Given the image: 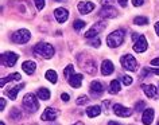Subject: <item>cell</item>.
Listing matches in <instances>:
<instances>
[{
    "label": "cell",
    "instance_id": "obj_1",
    "mask_svg": "<svg viewBox=\"0 0 159 125\" xmlns=\"http://www.w3.org/2000/svg\"><path fill=\"white\" fill-rule=\"evenodd\" d=\"M124 39H125V30L119 28V30H115L113 32H111L107 37V43H108L111 49H116L120 45H123Z\"/></svg>",
    "mask_w": 159,
    "mask_h": 125
},
{
    "label": "cell",
    "instance_id": "obj_2",
    "mask_svg": "<svg viewBox=\"0 0 159 125\" xmlns=\"http://www.w3.org/2000/svg\"><path fill=\"white\" fill-rule=\"evenodd\" d=\"M34 54H35V55L43 57L45 59H50V58L54 55V47L50 43H43V42H39V43L34 47Z\"/></svg>",
    "mask_w": 159,
    "mask_h": 125
},
{
    "label": "cell",
    "instance_id": "obj_3",
    "mask_svg": "<svg viewBox=\"0 0 159 125\" xmlns=\"http://www.w3.org/2000/svg\"><path fill=\"white\" fill-rule=\"evenodd\" d=\"M23 106H25L30 113H35L39 109V102L33 93H27L23 98Z\"/></svg>",
    "mask_w": 159,
    "mask_h": 125
},
{
    "label": "cell",
    "instance_id": "obj_4",
    "mask_svg": "<svg viewBox=\"0 0 159 125\" xmlns=\"http://www.w3.org/2000/svg\"><path fill=\"white\" fill-rule=\"evenodd\" d=\"M30 38H31V34H30V31L27 28H20L18 31H15V32L12 34V37H11L14 43H18V45L27 43V42L30 41Z\"/></svg>",
    "mask_w": 159,
    "mask_h": 125
},
{
    "label": "cell",
    "instance_id": "obj_5",
    "mask_svg": "<svg viewBox=\"0 0 159 125\" xmlns=\"http://www.w3.org/2000/svg\"><path fill=\"white\" fill-rule=\"evenodd\" d=\"M120 63H121L123 67H124L125 70H128V71H136V69H138V62L131 54L123 55L120 58Z\"/></svg>",
    "mask_w": 159,
    "mask_h": 125
},
{
    "label": "cell",
    "instance_id": "obj_6",
    "mask_svg": "<svg viewBox=\"0 0 159 125\" xmlns=\"http://www.w3.org/2000/svg\"><path fill=\"white\" fill-rule=\"evenodd\" d=\"M19 59V55L12 51H6L2 54V63L7 66V67H12L16 63V61Z\"/></svg>",
    "mask_w": 159,
    "mask_h": 125
},
{
    "label": "cell",
    "instance_id": "obj_7",
    "mask_svg": "<svg viewBox=\"0 0 159 125\" xmlns=\"http://www.w3.org/2000/svg\"><path fill=\"white\" fill-rule=\"evenodd\" d=\"M105 26H107V24H105L104 22H97V23H94V24L85 32L84 37H85L86 39H89V38H96V35L100 34L101 31L105 28Z\"/></svg>",
    "mask_w": 159,
    "mask_h": 125
},
{
    "label": "cell",
    "instance_id": "obj_8",
    "mask_svg": "<svg viewBox=\"0 0 159 125\" xmlns=\"http://www.w3.org/2000/svg\"><path fill=\"white\" fill-rule=\"evenodd\" d=\"M147 46H148V43H147L146 37L144 35H140V37L136 39L135 45H134V51L135 53H143V51L147 50Z\"/></svg>",
    "mask_w": 159,
    "mask_h": 125
},
{
    "label": "cell",
    "instance_id": "obj_9",
    "mask_svg": "<svg viewBox=\"0 0 159 125\" xmlns=\"http://www.w3.org/2000/svg\"><path fill=\"white\" fill-rule=\"evenodd\" d=\"M58 114H59V112L57 110V109H54V108H46L45 112L42 113L41 119L43 121H54L58 117Z\"/></svg>",
    "mask_w": 159,
    "mask_h": 125
},
{
    "label": "cell",
    "instance_id": "obj_10",
    "mask_svg": "<svg viewBox=\"0 0 159 125\" xmlns=\"http://www.w3.org/2000/svg\"><path fill=\"white\" fill-rule=\"evenodd\" d=\"M94 3L92 2H80L78 3V12L82 14V15H86V14H90L92 11L94 10Z\"/></svg>",
    "mask_w": 159,
    "mask_h": 125
},
{
    "label": "cell",
    "instance_id": "obj_11",
    "mask_svg": "<svg viewBox=\"0 0 159 125\" xmlns=\"http://www.w3.org/2000/svg\"><path fill=\"white\" fill-rule=\"evenodd\" d=\"M113 113L119 117H129L131 116V109L123 106L121 104H115L113 105Z\"/></svg>",
    "mask_w": 159,
    "mask_h": 125
},
{
    "label": "cell",
    "instance_id": "obj_12",
    "mask_svg": "<svg viewBox=\"0 0 159 125\" xmlns=\"http://www.w3.org/2000/svg\"><path fill=\"white\" fill-rule=\"evenodd\" d=\"M54 16L58 23H65L67 20V18H69V12H67V10L61 7V8H57L54 11Z\"/></svg>",
    "mask_w": 159,
    "mask_h": 125
},
{
    "label": "cell",
    "instance_id": "obj_13",
    "mask_svg": "<svg viewBox=\"0 0 159 125\" xmlns=\"http://www.w3.org/2000/svg\"><path fill=\"white\" fill-rule=\"evenodd\" d=\"M82 80H84V75H82V74H73V75L69 78V85L71 88L78 89L82 85Z\"/></svg>",
    "mask_w": 159,
    "mask_h": 125
},
{
    "label": "cell",
    "instance_id": "obj_14",
    "mask_svg": "<svg viewBox=\"0 0 159 125\" xmlns=\"http://www.w3.org/2000/svg\"><path fill=\"white\" fill-rule=\"evenodd\" d=\"M113 70H115V66H113L112 62L108 61V59L102 61V65H101V74L102 75H111V74L113 73Z\"/></svg>",
    "mask_w": 159,
    "mask_h": 125
},
{
    "label": "cell",
    "instance_id": "obj_15",
    "mask_svg": "<svg viewBox=\"0 0 159 125\" xmlns=\"http://www.w3.org/2000/svg\"><path fill=\"white\" fill-rule=\"evenodd\" d=\"M142 89H143L144 94L148 97V98H154V97L157 96V93H158V89H157V86H154V85H146V84H143L142 85Z\"/></svg>",
    "mask_w": 159,
    "mask_h": 125
},
{
    "label": "cell",
    "instance_id": "obj_16",
    "mask_svg": "<svg viewBox=\"0 0 159 125\" xmlns=\"http://www.w3.org/2000/svg\"><path fill=\"white\" fill-rule=\"evenodd\" d=\"M154 120V109H146L142 116V123L144 125H150Z\"/></svg>",
    "mask_w": 159,
    "mask_h": 125
},
{
    "label": "cell",
    "instance_id": "obj_17",
    "mask_svg": "<svg viewBox=\"0 0 159 125\" xmlns=\"http://www.w3.org/2000/svg\"><path fill=\"white\" fill-rule=\"evenodd\" d=\"M22 69H23V71H26L27 74H33L35 71V69H37V63H35L34 61H26L22 63Z\"/></svg>",
    "mask_w": 159,
    "mask_h": 125
},
{
    "label": "cell",
    "instance_id": "obj_18",
    "mask_svg": "<svg viewBox=\"0 0 159 125\" xmlns=\"http://www.w3.org/2000/svg\"><path fill=\"white\" fill-rule=\"evenodd\" d=\"M116 15H117V12H116V10H115L112 6L104 7V8L100 11V16H104V18H115Z\"/></svg>",
    "mask_w": 159,
    "mask_h": 125
},
{
    "label": "cell",
    "instance_id": "obj_19",
    "mask_svg": "<svg viewBox=\"0 0 159 125\" xmlns=\"http://www.w3.org/2000/svg\"><path fill=\"white\" fill-rule=\"evenodd\" d=\"M23 88H25V84H19V85H16V86H14L12 89H10V90L7 92V94H8V97L11 100H16L19 92H20Z\"/></svg>",
    "mask_w": 159,
    "mask_h": 125
},
{
    "label": "cell",
    "instance_id": "obj_20",
    "mask_svg": "<svg viewBox=\"0 0 159 125\" xmlns=\"http://www.w3.org/2000/svg\"><path fill=\"white\" fill-rule=\"evenodd\" d=\"M100 113H101V106H98V105H93V106L86 108V114H88V117H90V119L97 117Z\"/></svg>",
    "mask_w": 159,
    "mask_h": 125
},
{
    "label": "cell",
    "instance_id": "obj_21",
    "mask_svg": "<svg viewBox=\"0 0 159 125\" xmlns=\"http://www.w3.org/2000/svg\"><path fill=\"white\" fill-rule=\"evenodd\" d=\"M20 80V74L19 73H14V74H11V75H8L7 78H2V81H0V86H4L6 84H8V82H12V81H19Z\"/></svg>",
    "mask_w": 159,
    "mask_h": 125
},
{
    "label": "cell",
    "instance_id": "obj_22",
    "mask_svg": "<svg viewBox=\"0 0 159 125\" xmlns=\"http://www.w3.org/2000/svg\"><path fill=\"white\" fill-rule=\"evenodd\" d=\"M90 90H92V93H96V94H101L104 92V86H102L100 81H93L90 84Z\"/></svg>",
    "mask_w": 159,
    "mask_h": 125
},
{
    "label": "cell",
    "instance_id": "obj_23",
    "mask_svg": "<svg viewBox=\"0 0 159 125\" xmlns=\"http://www.w3.org/2000/svg\"><path fill=\"white\" fill-rule=\"evenodd\" d=\"M120 82H119L117 80H113V81H111V84H109V93L111 94H117L119 92H120Z\"/></svg>",
    "mask_w": 159,
    "mask_h": 125
},
{
    "label": "cell",
    "instance_id": "obj_24",
    "mask_svg": "<svg viewBox=\"0 0 159 125\" xmlns=\"http://www.w3.org/2000/svg\"><path fill=\"white\" fill-rule=\"evenodd\" d=\"M37 96H38V98L39 100H43V101H46V100H49L50 98V90L49 89H46V88H41L38 90V93H37Z\"/></svg>",
    "mask_w": 159,
    "mask_h": 125
},
{
    "label": "cell",
    "instance_id": "obj_25",
    "mask_svg": "<svg viewBox=\"0 0 159 125\" xmlns=\"http://www.w3.org/2000/svg\"><path fill=\"white\" fill-rule=\"evenodd\" d=\"M45 77H46V80H47V81H50V82H51V84H57L58 77H57V73H55L54 70H49V71H46Z\"/></svg>",
    "mask_w": 159,
    "mask_h": 125
},
{
    "label": "cell",
    "instance_id": "obj_26",
    "mask_svg": "<svg viewBox=\"0 0 159 125\" xmlns=\"http://www.w3.org/2000/svg\"><path fill=\"white\" fill-rule=\"evenodd\" d=\"M134 23L138 26H144V24H148V19L146 16H136L134 19Z\"/></svg>",
    "mask_w": 159,
    "mask_h": 125
},
{
    "label": "cell",
    "instance_id": "obj_27",
    "mask_svg": "<svg viewBox=\"0 0 159 125\" xmlns=\"http://www.w3.org/2000/svg\"><path fill=\"white\" fill-rule=\"evenodd\" d=\"M84 27H85V22L84 20H80V19H78V20H75L73 23V28L77 31V32H80V31L84 28Z\"/></svg>",
    "mask_w": 159,
    "mask_h": 125
},
{
    "label": "cell",
    "instance_id": "obj_28",
    "mask_svg": "<svg viewBox=\"0 0 159 125\" xmlns=\"http://www.w3.org/2000/svg\"><path fill=\"white\" fill-rule=\"evenodd\" d=\"M73 71H74V66L73 65H67L65 70H63V75H65L66 78H70L71 75H73Z\"/></svg>",
    "mask_w": 159,
    "mask_h": 125
},
{
    "label": "cell",
    "instance_id": "obj_29",
    "mask_svg": "<svg viewBox=\"0 0 159 125\" xmlns=\"http://www.w3.org/2000/svg\"><path fill=\"white\" fill-rule=\"evenodd\" d=\"M22 117V113H20V110H19L18 108H14L12 110H11V119L12 120H19Z\"/></svg>",
    "mask_w": 159,
    "mask_h": 125
},
{
    "label": "cell",
    "instance_id": "obj_30",
    "mask_svg": "<svg viewBox=\"0 0 159 125\" xmlns=\"http://www.w3.org/2000/svg\"><path fill=\"white\" fill-rule=\"evenodd\" d=\"M121 82H123V85H125V86H129V85L132 84V78H131L129 75H123Z\"/></svg>",
    "mask_w": 159,
    "mask_h": 125
},
{
    "label": "cell",
    "instance_id": "obj_31",
    "mask_svg": "<svg viewBox=\"0 0 159 125\" xmlns=\"http://www.w3.org/2000/svg\"><path fill=\"white\" fill-rule=\"evenodd\" d=\"M88 96H82V97H78L77 98V105H85V104H88Z\"/></svg>",
    "mask_w": 159,
    "mask_h": 125
},
{
    "label": "cell",
    "instance_id": "obj_32",
    "mask_svg": "<svg viewBox=\"0 0 159 125\" xmlns=\"http://www.w3.org/2000/svg\"><path fill=\"white\" fill-rule=\"evenodd\" d=\"M93 39V41H89V45L90 46H93V47H100V45H101V41H100V39H98V38H92Z\"/></svg>",
    "mask_w": 159,
    "mask_h": 125
},
{
    "label": "cell",
    "instance_id": "obj_33",
    "mask_svg": "<svg viewBox=\"0 0 159 125\" xmlns=\"http://www.w3.org/2000/svg\"><path fill=\"white\" fill-rule=\"evenodd\" d=\"M35 3V7H37V10H43V7H45V0H34Z\"/></svg>",
    "mask_w": 159,
    "mask_h": 125
},
{
    "label": "cell",
    "instance_id": "obj_34",
    "mask_svg": "<svg viewBox=\"0 0 159 125\" xmlns=\"http://www.w3.org/2000/svg\"><path fill=\"white\" fill-rule=\"evenodd\" d=\"M144 106H146V102H144V101H139L138 105H135V110H136V112H140L142 109H144Z\"/></svg>",
    "mask_w": 159,
    "mask_h": 125
},
{
    "label": "cell",
    "instance_id": "obj_35",
    "mask_svg": "<svg viewBox=\"0 0 159 125\" xmlns=\"http://www.w3.org/2000/svg\"><path fill=\"white\" fill-rule=\"evenodd\" d=\"M143 3H144V0H132L134 7H140V6H143Z\"/></svg>",
    "mask_w": 159,
    "mask_h": 125
},
{
    "label": "cell",
    "instance_id": "obj_36",
    "mask_svg": "<svg viewBox=\"0 0 159 125\" xmlns=\"http://www.w3.org/2000/svg\"><path fill=\"white\" fill-rule=\"evenodd\" d=\"M61 98H62V101L67 102V101L70 100V97H69V94H66V93H62V94H61Z\"/></svg>",
    "mask_w": 159,
    "mask_h": 125
},
{
    "label": "cell",
    "instance_id": "obj_37",
    "mask_svg": "<svg viewBox=\"0 0 159 125\" xmlns=\"http://www.w3.org/2000/svg\"><path fill=\"white\" fill-rule=\"evenodd\" d=\"M4 108H6V100L2 98V100H0V109H2V110H4Z\"/></svg>",
    "mask_w": 159,
    "mask_h": 125
},
{
    "label": "cell",
    "instance_id": "obj_38",
    "mask_svg": "<svg viewBox=\"0 0 159 125\" xmlns=\"http://www.w3.org/2000/svg\"><path fill=\"white\" fill-rule=\"evenodd\" d=\"M151 65L152 66H159V58H154V59L151 61Z\"/></svg>",
    "mask_w": 159,
    "mask_h": 125
},
{
    "label": "cell",
    "instance_id": "obj_39",
    "mask_svg": "<svg viewBox=\"0 0 159 125\" xmlns=\"http://www.w3.org/2000/svg\"><path fill=\"white\" fill-rule=\"evenodd\" d=\"M119 4H120L121 7H127V3H128V0H117Z\"/></svg>",
    "mask_w": 159,
    "mask_h": 125
},
{
    "label": "cell",
    "instance_id": "obj_40",
    "mask_svg": "<svg viewBox=\"0 0 159 125\" xmlns=\"http://www.w3.org/2000/svg\"><path fill=\"white\" fill-rule=\"evenodd\" d=\"M155 32H157V35L159 37V22L155 23Z\"/></svg>",
    "mask_w": 159,
    "mask_h": 125
},
{
    "label": "cell",
    "instance_id": "obj_41",
    "mask_svg": "<svg viewBox=\"0 0 159 125\" xmlns=\"http://www.w3.org/2000/svg\"><path fill=\"white\" fill-rule=\"evenodd\" d=\"M150 71H152L154 74H157V75H159V67H158V69H154V70H150Z\"/></svg>",
    "mask_w": 159,
    "mask_h": 125
},
{
    "label": "cell",
    "instance_id": "obj_42",
    "mask_svg": "<svg viewBox=\"0 0 159 125\" xmlns=\"http://www.w3.org/2000/svg\"><path fill=\"white\" fill-rule=\"evenodd\" d=\"M108 125H121V124H119V123H115V121H109Z\"/></svg>",
    "mask_w": 159,
    "mask_h": 125
},
{
    "label": "cell",
    "instance_id": "obj_43",
    "mask_svg": "<svg viewBox=\"0 0 159 125\" xmlns=\"http://www.w3.org/2000/svg\"><path fill=\"white\" fill-rule=\"evenodd\" d=\"M132 38H134V41H136V38H139V35L138 34H132Z\"/></svg>",
    "mask_w": 159,
    "mask_h": 125
},
{
    "label": "cell",
    "instance_id": "obj_44",
    "mask_svg": "<svg viewBox=\"0 0 159 125\" xmlns=\"http://www.w3.org/2000/svg\"><path fill=\"white\" fill-rule=\"evenodd\" d=\"M73 125H84V123H81V121H78V123H75V124H73Z\"/></svg>",
    "mask_w": 159,
    "mask_h": 125
},
{
    "label": "cell",
    "instance_id": "obj_45",
    "mask_svg": "<svg viewBox=\"0 0 159 125\" xmlns=\"http://www.w3.org/2000/svg\"><path fill=\"white\" fill-rule=\"evenodd\" d=\"M55 2H65V0H55Z\"/></svg>",
    "mask_w": 159,
    "mask_h": 125
},
{
    "label": "cell",
    "instance_id": "obj_46",
    "mask_svg": "<svg viewBox=\"0 0 159 125\" xmlns=\"http://www.w3.org/2000/svg\"><path fill=\"white\" fill-rule=\"evenodd\" d=\"M0 125H6V124L4 123H0Z\"/></svg>",
    "mask_w": 159,
    "mask_h": 125
},
{
    "label": "cell",
    "instance_id": "obj_47",
    "mask_svg": "<svg viewBox=\"0 0 159 125\" xmlns=\"http://www.w3.org/2000/svg\"><path fill=\"white\" fill-rule=\"evenodd\" d=\"M157 125H159V121H158V124H157Z\"/></svg>",
    "mask_w": 159,
    "mask_h": 125
}]
</instances>
